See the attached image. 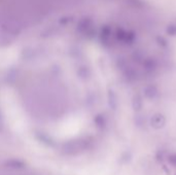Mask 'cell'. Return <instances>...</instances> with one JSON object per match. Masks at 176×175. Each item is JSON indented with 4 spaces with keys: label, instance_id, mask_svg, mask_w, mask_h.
Returning a JSON list of instances; mask_svg holds the SVG:
<instances>
[{
    "label": "cell",
    "instance_id": "cell-1",
    "mask_svg": "<svg viewBox=\"0 0 176 175\" xmlns=\"http://www.w3.org/2000/svg\"><path fill=\"white\" fill-rule=\"evenodd\" d=\"M166 124V118L161 113H157V115H153V118L150 119V125L151 127L156 130H159V129H162Z\"/></svg>",
    "mask_w": 176,
    "mask_h": 175
},
{
    "label": "cell",
    "instance_id": "cell-2",
    "mask_svg": "<svg viewBox=\"0 0 176 175\" xmlns=\"http://www.w3.org/2000/svg\"><path fill=\"white\" fill-rule=\"evenodd\" d=\"M144 95L148 99H154L159 95V91H157V89L154 85H148L147 88H145Z\"/></svg>",
    "mask_w": 176,
    "mask_h": 175
},
{
    "label": "cell",
    "instance_id": "cell-3",
    "mask_svg": "<svg viewBox=\"0 0 176 175\" xmlns=\"http://www.w3.org/2000/svg\"><path fill=\"white\" fill-rule=\"evenodd\" d=\"M142 99H141V97L140 96H135L134 98H133V100H132V106H133V108H134L135 110H140L141 109V107H142Z\"/></svg>",
    "mask_w": 176,
    "mask_h": 175
},
{
    "label": "cell",
    "instance_id": "cell-4",
    "mask_svg": "<svg viewBox=\"0 0 176 175\" xmlns=\"http://www.w3.org/2000/svg\"><path fill=\"white\" fill-rule=\"evenodd\" d=\"M168 161H169L170 164L173 165V166H174V167H176V153H175V155L170 156H169V159H168Z\"/></svg>",
    "mask_w": 176,
    "mask_h": 175
}]
</instances>
